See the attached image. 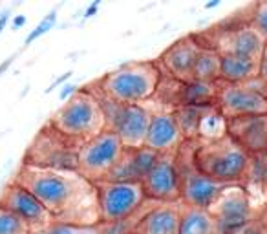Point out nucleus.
I'll return each mask as SVG.
<instances>
[{
  "mask_svg": "<svg viewBox=\"0 0 267 234\" xmlns=\"http://www.w3.org/2000/svg\"><path fill=\"white\" fill-rule=\"evenodd\" d=\"M220 4H222L220 0H210V2H207V4L203 6V8H205V10H214V8H218Z\"/></svg>",
  "mask_w": 267,
  "mask_h": 234,
  "instance_id": "37",
  "label": "nucleus"
},
{
  "mask_svg": "<svg viewBox=\"0 0 267 234\" xmlns=\"http://www.w3.org/2000/svg\"><path fill=\"white\" fill-rule=\"evenodd\" d=\"M99 4H101V2H99V0H96V2H92L90 6H88V8H86L84 10V20L86 18H92V16L94 15H97V10H99Z\"/></svg>",
  "mask_w": 267,
  "mask_h": 234,
  "instance_id": "33",
  "label": "nucleus"
},
{
  "mask_svg": "<svg viewBox=\"0 0 267 234\" xmlns=\"http://www.w3.org/2000/svg\"><path fill=\"white\" fill-rule=\"evenodd\" d=\"M220 70H222V55L218 50L203 46L192 70V79L205 82H220Z\"/></svg>",
  "mask_w": 267,
  "mask_h": 234,
  "instance_id": "23",
  "label": "nucleus"
},
{
  "mask_svg": "<svg viewBox=\"0 0 267 234\" xmlns=\"http://www.w3.org/2000/svg\"><path fill=\"white\" fill-rule=\"evenodd\" d=\"M8 22H10V11L6 10L0 13V33L4 32V28L8 26Z\"/></svg>",
  "mask_w": 267,
  "mask_h": 234,
  "instance_id": "35",
  "label": "nucleus"
},
{
  "mask_svg": "<svg viewBox=\"0 0 267 234\" xmlns=\"http://www.w3.org/2000/svg\"><path fill=\"white\" fill-rule=\"evenodd\" d=\"M96 96L104 110L106 130L114 132L121 139L124 148H143L150 121H152V114L148 108H144L143 104H119L104 96H99V94Z\"/></svg>",
  "mask_w": 267,
  "mask_h": 234,
  "instance_id": "5",
  "label": "nucleus"
},
{
  "mask_svg": "<svg viewBox=\"0 0 267 234\" xmlns=\"http://www.w3.org/2000/svg\"><path fill=\"white\" fill-rule=\"evenodd\" d=\"M50 126L80 146L106 130V117L94 92L79 90L54 114Z\"/></svg>",
  "mask_w": 267,
  "mask_h": 234,
  "instance_id": "2",
  "label": "nucleus"
},
{
  "mask_svg": "<svg viewBox=\"0 0 267 234\" xmlns=\"http://www.w3.org/2000/svg\"><path fill=\"white\" fill-rule=\"evenodd\" d=\"M178 163H180V170H182V203L187 207L207 208L208 210L214 205V202L218 200L225 185L202 174L194 166L192 158H190V163H183L178 156Z\"/></svg>",
  "mask_w": 267,
  "mask_h": 234,
  "instance_id": "13",
  "label": "nucleus"
},
{
  "mask_svg": "<svg viewBox=\"0 0 267 234\" xmlns=\"http://www.w3.org/2000/svg\"><path fill=\"white\" fill-rule=\"evenodd\" d=\"M260 79L267 82V44H266V50H264L262 57H260Z\"/></svg>",
  "mask_w": 267,
  "mask_h": 234,
  "instance_id": "32",
  "label": "nucleus"
},
{
  "mask_svg": "<svg viewBox=\"0 0 267 234\" xmlns=\"http://www.w3.org/2000/svg\"><path fill=\"white\" fill-rule=\"evenodd\" d=\"M183 134L178 126V121L174 114L163 112L154 114L152 121H150L148 134H146V141L144 146L154 150L156 154H176L182 148Z\"/></svg>",
  "mask_w": 267,
  "mask_h": 234,
  "instance_id": "18",
  "label": "nucleus"
},
{
  "mask_svg": "<svg viewBox=\"0 0 267 234\" xmlns=\"http://www.w3.org/2000/svg\"><path fill=\"white\" fill-rule=\"evenodd\" d=\"M266 44L267 42L258 35V32L249 22H242L236 26L220 30L212 48L218 50L220 55L227 54L260 60L264 50H266Z\"/></svg>",
  "mask_w": 267,
  "mask_h": 234,
  "instance_id": "14",
  "label": "nucleus"
},
{
  "mask_svg": "<svg viewBox=\"0 0 267 234\" xmlns=\"http://www.w3.org/2000/svg\"><path fill=\"white\" fill-rule=\"evenodd\" d=\"M0 234H32V229L16 214L0 207Z\"/></svg>",
  "mask_w": 267,
  "mask_h": 234,
  "instance_id": "25",
  "label": "nucleus"
},
{
  "mask_svg": "<svg viewBox=\"0 0 267 234\" xmlns=\"http://www.w3.org/2000/svg\"><path fill=\"white\" fill-rule=\"evenodd\" d=\"M220 234H240L252 224V205L244 186H225L214 205L208 208Z\"/></svg>",
  "mask_w": 267,
  "mask_h": 234,
  "instance_id": "10",
  "label": "nucleus"
},
{
  "mask_svg": "<svg viewBox=\"0 0 267 234\" xmlns=\"http://www.w3.org/2000/svg\"><path fill=\"white\" fill-rule=\"evenodd\" d=\"M37 234H101L99 227H77V225L54 224L48 229L40 230Z\"/></svg>",
  "mask_w": 267,
  "mask_h": 234,
  "instance_id": "28",
  "label": "nucleus"
},
{
  "mask_svg": "<svg viewBox=\"0 0 267 234\" xmlns=\"http://www.w3.org/2000/svg\"><path fill=\"white\" fill-rule=\"evenodd\" d=\"M79 90H80L79 86L64 84V86H62V90L59 92V99H60V101H70V99H72V97H74Z\"/></svg>",
  "mask_w": 267,
  "mask_h": 234,
  "instance_id": "30",
  "label": "nucleus"
},
{
  "mask_svg": "<svg viewBox=\"0 0 267 234\" xmlns=\"http://www.w3.org/2000/svg\"><path fill=\"white\" fill-rule=\"evenodd\" d=\"M11 62H13V57H10V58H6L4 62H0V77L8 72V68L11 66Z\"/></svg>",
  "mask_w": 267,
  "mask_h": 234,
  "instance_id": "36",
  "label": "nucleus"
},
{
  "mask_svg": "<svg viewBox=\"0 0 267 234\" xmlns=\"http://www.w3.org/2000/svg\"><path fill=\"white\" fill-rule=\"evenodd\" d=\"M266 188H267V178H266Z\"/></svg>",
  "mask_w": 267,
  "mask_h": 234,
  "instance_id": "38",
  "label": "nucleus"
},
{
  "mask_svg": "<svg viewBox=\"0 0 267 234\" xmlns=\"http://www.w3.org/2000/svg\"><path fill=\"white\" fill-rule=\"evenodd\" d=\"M180 234H220L216 220L207 208L182 207V222Z\"/></svg>",
  "mask_w": 267,
  "mask_h": 234,
  "instance_id": "22",
  "label": "nucleus"
},
{
  "mask_svg": "<svg viewBox=\"0 0 267 234\" xmlns=\"http://www.w3.org/2000/svg\"><path fill=\"white\" fill-rule=\"evenodd\" d=\"M158 158L160 154H156L154 150L146 148V146L138 150L124 148L119 163L104 181L108 183H143V180L152 170V166L156 165Z\"/></svg>",
  "mask_w": 267,
  "mask_h": 234,
  "instance_id": "17",
  "label": "nucleus"
},
{
  "mask_svg": "<svg viewBox=\"0 0 267 234\" xmlns=\"http://www.w3.org/2000/svg\"><path fill=\"white\" fill-rule=\"evenodd\" d=\"M216 106L227 121L240 117L267 116V82L260 77L247 84L220 82Z\"/></svg>",
  "mask_w": 267,
  "mask_h": 234,
  "instance_id": "7",
  "label": "nucleus"
},
{
  "mask_svg": "<svg viewBox=\"0 0 267 234\" xmlns=\"http://www.w3.org/2000/svg\"><path fill=\"white\" fill-rule=\"evenodd\" d=\"M249 24L258 32V35L267 42V2H256L252 4Z\"/></svg>",
  "mask_w": 267,
  "mask_h": 234,
  "instance_id": "27",
  "label": "nucleus"
},
{
  "mask_svg": "<svg viewBox=\"0 0 267 234\" xmlns=\"http://www.w3.org/2000/svg\"><path fill=\"white\" fill-rule=\"evenodd\" d=\"M266 178H267V154L251 156V163H249V170H247V180L256 183V185L266 186Z\"/></svg>",
  "mask_w": 267,
  "mask_h": 234,
  "instance_id": "26",
  "label": "nucleus"
},
{
  "mask_svg": "<svg viewBox=\"0 0 267 234\" xmlns=\"http://www.w3.org/2000/svg\"><path fill=\"white\" fill-rule=\"evenodd\" d=\"M26 22H28V18L24 15H16L15 18H13V24H11V26H13V30H20Z\"/></svg>",
  "mask_w": 267,
  "mask_h": 234,
  "instance_id": "34",
  "label": "nucleus"
},
{
  "mask_svg": "<svg viewBox=\"0 0 267 234\" xmlns=\"http://www.w3.org/2000/svg\"><path fill=\"white\" fill-rule=\"evenodd\" d=\"M192 163L202 174L229 186L247 180L251 154L225 136L216 141H202L192 152Z\"/></svg>",
  "mask_w": 267,
  "mask_h": 234,
  "instance_id": "3",
  "label": "nucleus"
},
{
  "mask_svg": "<svg viewBox=\"0 0 267 234\" xmlns=\"http://www.w3.org/2000/svg\"><path fill=\"white\" fill-rule=\"evenodd\" d=\"M183 203H156L139 220L134 234H180Z\"/></svg>",
  "mask_w": 267,
  "mask_h": 234,
  "instance_id": "19",
  "label": "nucleus"
},
{
  "mask_svg": "<svg viewBox=\"0 0 267 234\" xmlns=\"http://www.w3.org/2000/svg\"><path fill=\"white\" fill-rule=\"evenodd\" d=\"M55 22H57V11H50L48 15L44 16L42 20H40L37 26H35V30H32V32H30V35L26 37L24 44H26V46H30V44H33L35 40H37V38H40L42 35H46L50 30H54Z\"/></svg>",
  "mask_w": 267,
  "mask_h": 234,
  "instance_id": "29",
  "label": "nucleus"
},
{
  "mask_svg": "<svg viewBox=\"0 0 267 234\" xmlns=\"http://www.w3.org/2000/svg\"><path fill=\"white\" fill-rule=\"evenodd\" d=\"M227 136L251 156L267 154V116H252L227 121Z\"/></svg>",
  "mask_w": 267,
  "mask_h": 234,
  "instance_id": "16",
  "label": "nucleus"
},
{
  "mask_svg": "<svg viewBox=\"0 0 267 234\" xmlns=\"http://www.w3.org/2000/svg\"><path fill=\"white\" fill-rule=\"evenodd\" d=\"M202 48L203 44L192 35L180 38L163 52L161 66L168 74V77L180 80V82H187L192 79L194 64H196V58H198Z\"/></svg>",
  "mask_w": 267,
  "mask_h": 234,
  "instance_id": "15",
  "label": "nucleus"
},
{
  "mask_svg": "<svg viewBox=\"0 0 267 234\" xmlns=\"http://www.w3.org/2000/svg\"><path fill=\"white\" fill-rule=\"evenodd\" d=\"M146 200L158 203L182 202V170L176 154H163L158 158L152 170L143 180Z\"/></svg>",
  "mask_w": 267,
  "mask_h": 234,
  "instance_id": "11",
  "label": "nucleus"
},
{
  "mask_svg": "<svg viewBox=\"0 0 267 234\" xmlns=\"http://www.w3.org/2000/svg\"><path fill=\"white\" fill-rule=\"evenodd\" d=\"M260 77V60L238 55H222L220 82L222 84H247Z\"/></svg>",
  "mask_w": 267,
  "mask_h": 234,
  "instance_id": "21",
  "label": "nucleus"
},
{
  "mask_svg": "<svg viewBox=\"0 0 267 234\" xmlns=\"http://www.w3.org/2000/svg\"><path fill=\"white\" fill-rule=\"evenodd\" d=\"M77 152L79 146L50 126L40 130L37 139L28 150L24 165L38 168H57V170H77Z\"/></svg>",
  "mask_w": 267,
  "mask_h": 234,
  "instance_id": "9",
  "label": "nucleus"
},
{
  "mask_svg": "<svg viewBox=\"0 0 267 234\" xmlns=\"http://www.w3.org/2000/svg\"><path fill=\"white\" fill-rule=\"evenodd\" d=\"M0 207L8 208L20 220H24L30 225L32 234H37L48 229L50 225L57 224L54 216L48 212V208L38 202V198L15 181L4 186V190L0 194Z\"/></svg>",
  "mask_w": 267,
  "mask_h": 234,
  "instance_id": "12",
  "label": "nucleus"
},
{
  "mask_svg": "<svg viewBox=\"0 0 267 234\" xmlns=\"http://www.w3.org/2000/svg\"><path fill=\"white\" fill-rule=\"evenodd\" d=\"M161 70L154 62H126L97 80L101 96L119 104H141L154 96Z\"/></svg>",
  "mask_w": 267,
  "mask_h": 234,
  "instance_id": "4",
  "label": "nucleus"
},
{
  "mask_svg": "<svg viewBox=\"0 0 267 234\" xmlns=\"http://www.w3.org/2000/svg\"><path fill=\"white\" fill-rule=\"evenodd\" d=\"M124 146L121 139L110 130H104L97 138L86 141L77 152V172L94 185L101 183L116 168Z\"/></svg>",
  "mask_w": 267,
  "mask_h": 234,
  "instance_id": "6",
  "label": "nucleus"
},
{
  "mask_svg": "<svg viewBox=\"0 0 267 234\" xmlns=\"http://www.w3.org/2000/svg\"><path fill=\"white\" fill-rule=\"evenodd\" d=\"M72 75H74V74H72V72H66V74H62V75H60V77H57V79H55L54 82L50 84V88H46V94H52V92H54L55 88H59L60 84H64V82L70 79V77H72Z\"/></svg>",
  "mask_w": 267,
  "mask_h": 234,
  "instance_id": "31",
  "label": "nucleus"
},
{
  "mask_svg": "<svg viewBox=\"0 0 267 234\" xmlns=\"http://www.w3.org/2000/svg\"><path fill=\"white\" fill-rule=\"evenodd\" d=\"M101 224L110 225L130 218L146 203L143 183H97Z\"/></svg>",
  "mask_w": 267,
  "mask_h": 234,
  "instance_id": "8",
  "label": "nucleus"
},
{
  "mask_svg": "<svg viewBox=\"0 0 267 234\" xmlns=\"http://www.w3.org/2000/svg\"><path fill=\"white\" fill-rule=\"evenodd\" d=\"M210 106H176L174 117L178 121V126L182 130L185 139H196L200 136V126H202V119Z\"/></svg>",
  "mask_w": 267,
  "mask_h": 234,
  "instance_id": "24",
  "label": "nucleus"
},
{
  "mask_svg": "<svg viewBox=\"0 0 267 234\" xmlns=\"http://www.w3.org/2000/svg\"><path fill=\"white\" fill-rule=\"evenodd\" d=\"M38 198L57 224L77 227H99L97 186L77 170H57L24 165L13 178Z\"/></svg>",
  "mask_w": 267,
  "mask_h": 234,
  "instance_id": "1",
  "label": "nucleus"
},
{
  "mask_svg": "<svg viewBox=\"0 0 267 234\" xmlns=\"http://www.w3.org/2000/svg\"><path fill=\"white\" fill-rule=\"evenodd\" d=\"M218 92L220 82L190 79L187 82H178L170 102H176L178 106H216Z\"/></svg>",
  "mask_w": 267,
  "mask_h": 234,
  "instance_id": "20",
  "label": "nucleus"
}]
</instances>
